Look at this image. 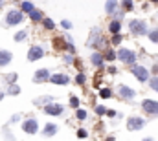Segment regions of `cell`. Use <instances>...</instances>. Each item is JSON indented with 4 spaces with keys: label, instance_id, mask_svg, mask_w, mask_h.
<instances>
[{
    "label": "cell",
    "instance_id": "obj_1",
    "mask_svg": "<svg viewBox=\"0 0 158 141\" xmlns=\"http://www.w3.org/2000/svg\"><path fill=\"white\" fill-rule=\"evenodd\" d=\"M118 59L121 62H125V64H134L136 62V55H134V51H131V50H125V48H121L118 51Z\"/></svg>",
    "mask_w": 158,
    "mask_h": 141
},
{
    "label": "cell",
    "instance_id": "obj_2",
    "mask_svg": "<svg viewBox=\"0 0 158 141\" xmlns=\"http://www.w3.org/2000/svg\"><path fill=\"white\" fill-rule=\"evenodd\" d=\"M129 28H131V33H134V35H145L147 33V26L143 20H131Z\"/></svg>",
    "mask_w": 158,
    "mask_h": 141
},
{
    "label": "cell",
    "instance_id": "obj_3",
    "mask_svg": "<svg viewBox=\"0 0 158 141\" xmlns=\"http://www.w3.org/2000/svg\"><path fill=\"white\" fill-rule=\"evenodd\" d=\"M132 75L140 81V83H145V81H149V70H145L143 66H132Z\"/></svg>",
    "mask_w": 158,
    "mask_h": 141
},
{
    "label": "cell",
    "instance_id": "obj_4",
    "mask_svg": "<svg viewBox=\"0 0 158 141\" xmlns=\"http://www.w3.org/2000/svg\"><path fill=\"white\" fill-rule=\"evenodd\" d=\"M6 22H7V26H17V24H20L22 22V11H9L7 13V17H6Z\"/></svg>",
    "mask_w": 158,
    "mask_h": 141
},
{
    "label": "cell",
    "instance_id": "obj_5",
    "mask_svg": "<svg viewBox=\"0 0 158 141\" xmlns=\"http://www.w3.org/2000/svg\"><path fill=\"white\" fill-rule=\"evenodd\" d=\"M142 108H143L145 114H149V115H158V103L153 101V99H145V101L142 103Z\"/></svg>",
    "mask_w": 158,
    "mask_h": 141
},
{
    "label": "cell",
    "instance_id": "obj_6",
    "mask_svg": "<svg viewBox=\"0 0 158 141\" xmlns=\"http://www.w3.org/2000/svg\"><path fill=\"white\" fill-rule=\"evenodd\" d=\"M143 125H145V121L142 117H129V121H127L129 130H140V128H143Z\"/></svg>",
    "mask_w": 158,
    "mask_h": 141
},
{
    "label": "cell",
    "instance_id": "obj_7",
    "mask_svg": "<svg viewBox=\"0 0 158 141\" xmlns=\"http://www.w3.org/2000/svg\"><path fill=\"white\" fill-rule=\"evenodd\" d=\"M63 105H57V103H50V105L44 106V114H48V115H59V114H63Z\"/></svg>",
    "mask_w": 158,
    "mask_h": 141
},
{
    "label": "cell",
    "instance_id": "obj_8",
    "mask_svg": "<svg viewBox=\"0 0 158 141\" xmlns=\"http://www.w3.org/2000/svg\"><path fill=\"white\" fill-rule=\"evenodd\" d=\"M22 130H24L26 134H35V132L39 130V123H37L35 119H28V121H24Z\"/></svg>",
    "mask_w": 158,
    "mask_h": 141
},
{
    "label": "cell",
    "instance_id": "obj_9",
    "mask_svg": "<svg viewBox=\"0 0 158 141\" xmlns=\"http://www.w3.org/2000/svg\"><path fill=\"white\" fill-rule=\"evenodd\" d=\"M42 55H44V50H42L40 46H33V48L28 51V61H31V62H33V61H39Z\"/></svg>",
    "mask_w": 158,
    "mask_h": 141
},
{
    "label": "cell",
    "instance_id": "obj_10",
    "mask_svg": "<svg viewBox=\"0 0 158 141\" xmlns=\"http://www.w3.org/2000/svg\"><path fill=\"white\" fill-rule=\"evenodd\" d=\"M50 81H52L53 84H68V83H70L68 75H63V73H55V75H50Z\"/></svg>",
    "mask_w": 158,
    "mask_h": 141
},
{
    "label": "cell",
    "instance_id": "obj_11",
    "mask_svg": "<svg viewBox=\"0 0 158 141\" xmlns=\"http://www.w3.org/2000/svg\"><path fill=\"white\" fill-rule=\"evenodd\" d=\"M119 95H121L123 99H132V97L136 95V92H134L132 88H129V86L121 84V86H119Z\"/></svg>",
    "mask_w": 158,
    "mask_h": 141
},
{
    "label": "cell",
    "instance_id": "obj_12",
    "mask_svg": "<svg viewBox=\"0 0 158 141\" xmlns=\"http://www.w3.org/2000/svg\"><path fill=\"white\" fill-rule=\"evenodd\" d=\"M46 79H50V71H48V70H37L35 77H33V81H35V83L46 81Z\"/></svg>",
    "mask_w": 158,
    "mask_h": 141
},
{
    "label": "cell",
    "instance_id": "obj_13",
    "mask_svg": "<svg viewBox=\"0 0 158 141\" xmlns=\"http://www.w3.org/2000/svg\"><path fill=\"white\" fill-rule=\"evenodd\" d=\"M9 61H11V53L6 51V50H0V66L9 64Z\"/></svg>",
    "mask_w": 158,
    "mask_h": 141
},
{
    "label": "cell",
    "instance_id": "obj_14",
    "mask_svg": "<svg viewBox=\"0 0 158 141\" xmlns=\"http://www.w3.org/2000/svg\"><path fill=\"white\" fill-rule=\"evenodd\" d=\"M92 64L98 66V68H103V57H101V53H94L92 55Z\"/></svg>",
    "mask_w": 158,
    "mask_h": 141
},
{
    "label": "cell",
    "instance_id": "obj_15",
    "mask_svg": "<svg viewBox=\"0 0 158 141\" xmlns=\"http://www.w3.org/2000/svg\"><path fill=\"white\" fill-rule=\"evenodd\" d=\"M116 7H118V0H107V4H105L107 13H114V11H116Z\"/></svg>",
    "mask_w": 158,
    "mask_h": 141
},
{
    "label": "cell",
    "instance_id": "obj_16",
    "mask_svg": "<svg viewBox=\"0 0 158 141\" xmlns=\"http://www.w3.org/2000/svg\"><path fill=\"white\" fill-rule=\"evenodd\" d=\"M55 132H57V125H52V123L46 125V128H44V134H46V136H53Z\"/></svg>",
    "mask_w": 158,
    "mask_h": 141
},
{
    "label": "cell",
    "instance_id": "obj_17",
    "mask_svg": "<svg viewBox=\"0 0 158 141\" xmlns=\"http://www.w3.org/2000/svg\"><path fill=\"white\" fill-rule=\"evenodd\" d=\"M109 30H110L112 33H119V30H121L119 20H112V22H110V26H109Z\"/></svg>",
    "mask_w": 158,
    "mask_h": 141
},
{
    "label": "cell",
    "instance_id": "obj_18",
    "mask_svg": "<svg viewBox=\"0 0 158 141\" xmlns=\"http://www.w3.org/2000/svg\"><path fill=\"white\" fill-rule=\"evenodd\" d=\"M28 15H30V17H31V20H35V22L42 18V13H40V11H37V9H33V11H30Z\"/></svg>",
    "mask_w": 158,
    "mask_h": 141
},
{
    "label": "cell",
    "instance_id": "obj_19",
    "mask_svg": "<svg viewBox=\"0 0 158 141\" xmlns=\"http://www.w3.org/2000/svg\"><path fill=\"white\" fill-rule=\"evenodd\" d=\"M33 9H35V6H33L31 2H22V11L30 13V11H33Z\"/></svg>",
    "mask_w": 158,
    "mask_h": 141
},
{
    "label": "cell",
    "instance_id": "obj_20",
    "mask_svg": "<svg viewBox=\"0 0 158 141\" xmlns=\"http://www.w3.org/2000/svg\"><path fill=\"white\" fill-rule=\"evenodd\" d=\"M42 24H44V28H46V30H53V28H55V24H53V20H52V18H44V20H42Z\"/></svg>",
    "mask_w": 158,
    "mask_h": 141
},
{
    "label": "cell",
    "instance_id": "obj_21",
    "mask_svg": "<svg viewBox=\"0 0 158 141\" xmlns=\"http://www.w3.org/2000/svg\"><path fill=\"white\" fill-rule=\"evenodd\" d=\"M149 40L158 44V28H156V30H153V31H149Z\"/></svg>",
    "mask_w": 158,
    "mask_h": 141
},
{
    "label": "cell",
    "instance_id": "obj_22",
    "mask_svg": "<svg viewBox=\"0 0 158 141\" xmlns=\"http://www.w3.org/2000/svg\"><path fill=\"white\" fill-rule=\"evenodd\" d=\"M26 37H28V33H26V31H19V33L15 35V40H17V42H22Z\"/></svg>",
    "mask_w": 158,
    "mask_h": 141
},
{
    "label": "cell",
    "instance_id": "obj_23",
    "mask_svg": "<svg viewBox=\"0 0 158 141\" xmlns=\"http://www.w3.org/2000/svg\"><path fill=\"white\" fill-rule=\"evenodd\" d=\"M99 94H101V97H103V99H109V97H110V95H112V92H110V90H109V88H103V90H101V92H99Z\"/></svg>",
    "mask_w": 158,
    "mask_h": 141
},
{
    "label": "cell",
    "instance_id": "obj_24",
    "mask_svg": "<svg viewBox=\"0 0 158 141\" xmlns=\"http://www.w3.org/2000/svg\"><path fill=\"white\" fill-rule=\"evenodd\" d=\"M116 57H118V55H116V53H114V51H110V50H109V51H107V53H105V59H107V61H114V59H116Z\"/></svg>",
    "mask_w": 158,
    "mask_h": 141
},
{
    "label": "cell",
    "instance_id": "obj_25",
    "mask_svg": "<svg viewBox=\"0 0 158 141\" xmlns=\"http://www.w3.org/2000/svg\"><path fill=\"white\" fill-rule=\"evenodd\" d=\"M19 92H20V88H19L17 84H11V86H9V94H11V95H17Z\"/></svg>",
    "mask_w": 158,
    "mask_h": 141
},
{
    "label": "cell",
    "instance_id": "obj_26",
    "mask_svg": "<svg viewBox=\"0 0 158 141\" xmlns=\"http://www.w3.org/2000/svg\"><path fill=\"white\" fill-rule=\"evenodd\" d=\"M123 7L127 11H132V0H123Z\"/></svg>",
    "mask_w": 158,
    "mask_h": 141
},
{
    "label": "cell",
    "instance_id": "obj_27",
    "mask_svg": "<svg viewBox=\"0 0 158 141\" xmlns=\"http://www.w3.org/2000/svg\"><path fill=\"white\" fill-rule=\"evenodd\" d=\"M151 88H153L155 92H158V77H153V79H151Z\"/></svg>",
    "mask_w": 158,
    "mask_h": 141
},
{
    "label": "cell",
    "instance_id": "obj_28",
    "mask_svg": "<svg viewBox=\"0 0 158 141\" xmlns=\"http://www.w3.org/2000/svg\"><path fill=\"white\" fill-rule=\"evenodd\" d=\"M77 119H81V121L86 119V110H77Z\"/></svg>",
    "mask_w": 158,
    "mask_h": 141
},
{
    "label": "cell",
    "instance_id": "obj_29",
    "mask_svg": "<svg viewBox=\"0 0 158 141\" xmlns=\"http://www.w3.org/2000/svg\"><path fill=\"white\" fill-rule=\"evenodd\" d=\"M119 42H121V35H119V33H114V37H112V44L116 46V44H119Z\"/></svg>",
    "mask_w": 158,
    "mask_h": 141
},
{
    "label": "cell",
    "instance_id": "obj_30",
    "mask_svg": "<svg viewBox=\"0 0 158 141\" xmlns=\"http://www.w3.org/2000/svg\"><path fill=\"white\" fill-rule=\"evenodd\" d=\"M70 106H72V108H77L79 106V99L77 97H72V99H70Z\"/></svg>",
    "mask_w": 158,
    "mask_h": 141
},
{
    "label": "cell",
    "instance_id": "obj_31",
    "mask_svg": "<svg viewBox=\"0 0 158 141\" xmlns=\"http://www.w3.org/2000/svg\"><path fill=\"white\" fill-rule=\"evenodd\" d=\"M96 112H98L99 115H103V114H107V108H105V106H96Z\"/></svg>",
    "mask_w": 158,
    "mask_h": 141
},
{
    "label": "cell",
    "instance_id": "obj_32",
    "mask_svg": "<svg viewBox=\"0 0 158 141\" xmlns=\"http://www.w3.org/2000/svg\"><path fill=\"white\" fill-rule=\"evenodd\" d=\"M61 26H63L64 30H70V28H72V24H70L68 20H63V22H61Z\"/></svg>",
    "mask_w": 158,
    "mask_h": 141
},
{
    "label": "cell",
    "instance_id": "obj_33",
    "mask_svg": "<svg viewBox=\"0 0 158 141\" xmlns=\"http://www.w3.org/2000/svg\"><path fill=\"white\" fill-rule=\"evenodd\" d=\"M77 138H86V130H77Z\"/></svg>",
    "mask_w": 158,
    "mask_h": 141
},
{
    "label": "cell",
    "instance_id": "obj_34",
    "mask_svg": "<svg viewBox=\"0 0 158 141\" xmlns=\"http://www.w3.org/2000/svg\"><path fill=\"white\" fill-rule=\"evenodd\" d=\"M76 81H77L79 84H83V83H85V75H77V79H76Z\"/></svg>",
    "mask_w": 158,
    "mask_h": 141
},
{
    "label": "cell",
    "instance_id": "obj_35",
    "mask_svg": "<svg viewBox=\"0 0 158 141\" xmlns=\"http://www.w3.org/2000/svg\"><path fill=\"white\" fill-rule=\"evenodd\" d=\"M107 115H110V117H114V115H116V112H114V110H107Z\"/></svg>",
    "mask_w": 158,
    "mask_h": 141
},
{
    "label": "cell",
    "instance_id": "obj_36",
    "mask_svg": "<svg viewBox=\"0 0 158 141\" xmlns=\"http://www.w3.org/2000/svg\"><path fill=\"white\" fill-rule=\"evenodd\" d=\"M2 99H4V92H0V101H2Z\"/></svg>",
    "mask_w": 158,
    "mask_h": 141
},
{
    "label": "cell",
    "instance_id": "obj_37",
    "mask_svg": "<svg viewBox=\"0 0 158 141\" xmlns=\"http://www.w3.org/2000/svg\"><path fill=\"white\" fill-rule=\"evenodd\" d=\"M153 2H158V0H153Z\"/></svg>",
    "mask_w": 158,
    "mask_h": 141
}]
</instances>
